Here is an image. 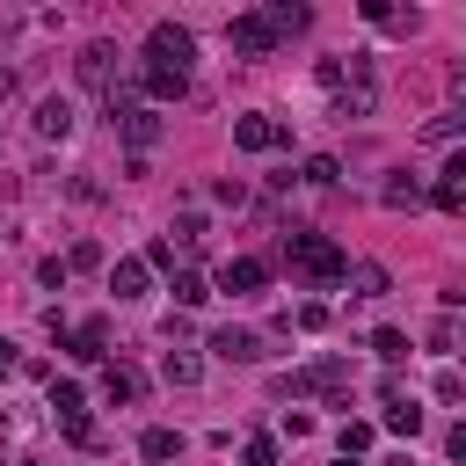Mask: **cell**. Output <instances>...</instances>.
<instances>
[{
  "mask_svg": "<svg viewBox=\"0 0 466 466\" xmlns=\"http://www.w3.org/2000/svg\"><path fill=\"white\" fill-rule=\"evenodd\" d=\"M7 371H15V350H7V342H0V379H7Z\"/></svg>",
  "mask_w": 466,
  "mask_h": 466,
  "instance_id": "32",
  "label": "cell"
},
{
  "mask_svg": "<svg viewBox=\"0 0 466 466\" xmlns=\"http://www.w3.org/2000/svg\"><path fill=\"white\" fill-rule=\"evenodd\" d=\"M58 350H66L73 364H102V357H109V320H80L73 342H58Z\"/></svg>",
  "mask_w": 466,
  "mask_h": 466,
  "instance_id": "9",
  "label": "cell"
},
{
  "mask_svg": "<svg viewBox=\"0 0 466 466\" xmlns=\"http://www.w3.org/2000/svg\"><path fill=\"white\" fill-rule=\"evenodd\" d=\"M7 95H15V73H7V66H0V102H7Z\"/></svg>",
  "mask_w": 466,
  "mask_h": 466,
  "instance_id": "31",
  "label": "cell"
},
{
  "mask_svg": "<svg viewBox=\"0 0 466 466\" xmlns=\"http://www.w3.org/2000/svg\"><path fill=\"white\" fill-rule=\"evenodd\" d=\"M335 444H342V459H364V444H371V422H342V437H335Z\"/></svg>",
  "mask_w": 466,
  "mask_h": 466,
  "instance_id": "25",
  "label": "cell"
},
{
  "mask_svg": "<svg viewBox=\"0 0 466 466\" xmlns=\"http://www.w3.org/2000/svg\"><path fill=\"white\" fill-rule=\"evenodd\" d=\"M386 430H393V437H408V444H415V430H422L415 393H408V386H393V379H386Z\"/></svg>",
  "mask_w": 466,
  "mask_h": 466,
  "instance_id": "11",
  "label": "cell"
},
{
  "mask_svg": "<svg viewBox=\"0 0 466 466\" xmlns=\"http://www.w3.org/2000/svg\"><path fill=\"white\" fill-rule=\"evenodd\" d=\"M167 291H175V306H204V299H211V284H204L197 269H175V284H167Z\"/></svg>",
  "mask_w": 466,
  "mask_h": 466,
  "instance_id": "20",
  "label": "cell"
},
{
  "mask_svg": "<svg viewBox=\"0 0 466 466\" xmlns=\"http://www.w3.org/2000/svg\"><path fill=\"white\" fill-rule=\"evenodd\" d=\"M459 124H466V116H459V109H444V116H430V124H422V138H437V146H444V138H459Z\"/></svg>",
  "mask_w": 466,
  "mask_h": 466,
  "instance_id": "27",
  "label": "cell"
},
{
  "mask_svg": "<svg viewBox=\"0 0 466 466\" xmlns=\"http://www.w3.org/2000/svg\"><path fill=\"white\" fill-rule=\"evenodd\" d=\"M284 138H291V131H284L277 116H233V146H240V153H277Z\"/></svg>",
  "mask_w": 466,
  "mask_h": 466,
  "instance_id": "5",
  "label": "cell"
},
{
  "mask_svg": "<svg viewBox=\"0 0 466 466\" xmlns=\"http://www.w3.org/2000/svg\"><path fill=\"white\" fill-rule=\"evenodd\" d=\"M36 131H44V138H66V131H73V102H58V95L36 102Z\"/></svg>",
  "mask_w": 466,
  "mask_h": 466,
  "instance_id": "18",
  "label": "cell"
},
{
  "mask_svg": "<svg viewBox=\"0 0 466 466\" xmlns=\"http://www.w3.org/2000/svg\"><path fill=\"white\" fill-rule=\"evenodd\" d=\"M430 204L437 211H466V160H444V175L430 182Z\"/></svg>",
  "mask_w": 466,
  "mask_h": 466,
  "instance_id": "12",
  "label": "cell"
},
{
  "mask_svg": "<svg viewBox=\"0 0 466 466\" xmlns=\"http://www.w3.org/2000/svg\"><path fill=\"white\" fill-rule=\"evenodd\" d=\"M262 284H269V262H255V255H233L218 269V291H233V299H255Z\"/></svg>",
  "mask_w": 466,
  "mask_h": 466,
  "instance_id": "7",
  "label": "cell"
},
{
  "mask_svg": "<svg viewBox=\"0 0 466 466\" xmlns=\"http://www.w3.org/2000/svg\"><path fill=\"white\" fill-rule=\"evenodd\" d=\"M189 58H197V36H189L182 22H153V29H146V66L189 73Z\"/></svg>",
  "mask_w": 466,
  "mask_h": 466,
  "instance_id": "3",
  "label": "cell"
},
{
  "mask_svg": "<svg viewBox=\"0 0 466 466\" xmlns=\"http://www.w3.org/2000/svg\"><path fill=\"white\" fill-rule=\"evenodd\" d=\"M160 371H167V386H197V379H204V357H197V350H167Z\"/></svg>",
  "mask_w": 466,
  "mask_h": 466,
  "instance_id": "16",
  "label": "cell"
},
{
  "mask_svg": "<svg viewBox=\"0 0 466 466\" xmlns=\"http://www.w3.org/2000/svg\"><path fill=\"white\" fill-rule=\"evenodd\" d=\"M306 182H313V189H328V182H335V160H328V153H313V160H306Z\"/></svg>",
  "mask_w": 466,
  "mask_h": 466,
  "instance_id": "28",
  "label": "cell"
},
{
  "mask_svg": "<svg viewBox=\"0 0 466 466\" xmlns=\"http://www.w3.org/2000/svg\"><path fill=\"white\" fill-rule=\"evenodd\" d=\"M167 248H204V218H197V211H182V218L167 226Z\"/></svg>",
  "mask_w": 466,
  "mask_h": 466,
  "instance_id": "22",
  "label": "cell"
},
{
  "mask_svg": "<svg viewBox=\"0 0 466 466\" xmlns=\"http://www.w3.org/2000/svg\"><path fill=\"white\" fill-rule=\"evenodd\" d=\"M138 87H146L153 102H182V95H189V73H167V66H138Z\"/></svg>",
  "mask_w": 466,
  "mask_h": 466,
  "instance_id": "14",
  "label": "cell"
},
{
  "mask_svg": "<svg viewBox=\"0 0 466 466\" xmlns=\"http://www.w3.org/2000/svg\"><path fill=\"white\" fill-rule=\"evenodd\" d=\"M146 284H153V269H146L138 255H124V262L109 269V291H116V299H146Z\"/></svg>",
  "mask_w": 466,
  "mask_h": 466,
  "instance_id": "15",
  "label": "cell"
},
{
  "mask_svg": "<svg viewBox=\"0 0 466 466\" xmlns=\"http://www.w3.org/2000/svg\"><path fill=\"white\" fill-rule=\"evenodd\" d=\"M284 262H291L306 284H320V291L342 284V269H350V255H342L328 233H284Z\"/></svg>",
  "mask_w": 466,
  "mask_h": 466,
  "instance_id": "2",
  "label": "cell"
},
{
  "mask_svg": "<svg viewBox=\"0 0 466 466\" xmlns=\"http://www.w3.org/2000/svg\"><path fill=\"white\" fill-rule=\"evenodd\" d=\"M226 36H233V51H240V58H269V51H277V36H269V22H262V15H233V22H226Z\"/></svg>",
  "mask_w": 466,
  "mask_h": 466,
  "instance_id": "6",
  "label": "cell"
},
{
  "mask_svg": "<svg viewBox=\"0 0 466 466\" xmlns=\"http://www.w3.org/2000/svg\"><path fill=\"white\" fill-rule=\"evenodd\" d=\"M95 262H102V248H95V240H73V255H66V269H95Z\"/></svg>",
  "mask_w": 466,
  "mask_h": 466,
  "instance_id": "29",
  "label": "cell"
},
{
  "mask_svg": "<svg viewBox=\"0 0 466 466\" xmlns=\"http://www.w3.org/2000/svg\"><path fill=\"white\" fill-rule=\"evenodd\" d=\"M138 459H153V466H167V459H182V437H175V430H160V422H153V430H146V437H138Z\"/></svg>",
  "mask_w": 466,
  "mask_h": 466,
  "instance_id": "17",
  "label": "cell"
},
{
  "mask_svg": "<svg viewBox=\"0 0 466 466\" xmlns=\"http://www.w3.org/2000/svg\"><path fill=\"white\" fill-rule=\"evenodd\" d=\"M255 15H262V22H269V36H277V44H284V36H299V29H306V22H313V15H306V7H299V0H269V7H255Z\"/></svg>",
  "mask_w": 466,
  "mask_h": 466,
  "instance_id": "13",
  "label": "cell"
},
{
  "mask_svg": "<svg viewBox=\"0 0 466 466\" xmlns=\"http://www.w3.org/2000/svg\"><path fill=\"white\" fill-rule=\"evenodd\" d=\"M73 73H80V87H95V95H109V87H116V44H109V36H95V44H80V58H73Z\"/></svg>",
  "mask_w": 466,
  "mask_h": 466,
  "instance_id": "4",
  "label": "cell"
},
{
  "mask_svg": "<svg viewBox=\"0 0 466 466\" xmlns=\"http://www.w3.org/2000/svg\"><path fill=\"white\" fill-rule=\"evenodd\" d=\"M342 277L357 284V299H386V284H393V277H386L379 262H357V269H342Z\"/></svg>",
  "mask_w": 466,
  "mask_h": 466,
  "instance_id": "19",
  "label": "cell"
},
{
  "mask_svg": "<svg viewBox=\"0 0 466 466\" xmlns=\"http://www.w3.org/2000/svg\"><path fill=\"white\" fill-rule=\"evenodd\" d=\"M211 357H226V364H255V357H262V335H255V328H211Z\"/></svg>",
  "mask_w": 466,
  "mask_h": 466,
  "instance_id": "10",
  "label": "cell"
},
{
  "mask_svg": "<svg viewBox=\"0 0 466 466\" xmlns=\"http://www.w3.org/2000/svg\"><path fill=\"white\" fill-rule=\"evenodd\" d=\"M379 197H386L393 211H408V204H422V182H415V175H393V182H386Z\"/></svg>",
  "mask_w": 466,
  "mask_h": 466,
  "instance_id": "21",
  "label": "cell"
},
{
  "mask_svg": "<svg viewBox=\"0 0 466 466\" xmlns=\"http://www.w3.org/2000/svg\"><path fill=\"white\" fill-rule=\"evenodd\" d=\"M335 466H364V459H335Z\"/></svg>",
  "mask_w": 466,
  "mask_h": 466,
  "instance_id": "33",
  "label": "cell"
},
{
  "mask_svg": "<svg viewBox=\"0 0 466 466\" xmlns=\"http://www.w3.org/2000/svg\"><path fill=\"white\" fill-rule=\"evenodd\" d=\"M102 102H109V131H116L124 146H138V153H153V146H160V109H153V102H138V87H124V80H116Z\"/></svg>",
  "mask_w": 466,
  "mask_h": 466,
  "instance_id": "1",
  "label": "cell"
},
{
  "mask_svg": "<svg viewBox=\"0 0 466 466\" xmlns=\"http://www.w3.org/2000/svg\"><path fill=\"white\" fill-rule=\"evenodd\" d=\"M430 350H444V357L459 350V313H437V328H430Z\"/></svg>",
  "mask_w": 466,
  "mask_h": 466,
  "instance_id": "24",
  "label": "cell"
},
{
  "mask_svg": "<svg viewBox=\"0 0 466 466\" xmlns=\"http://www.w3.org/2000/svg\"><path fill=\"white\" fill-rule=\"evenodd\" d=\"M138 393H146V371H138V364H124V357L102 364V400H109V408H131Z\"/></svg>",
  "mask_w": 466,
  "mask_h": 466,
  "instance_id": "8",
  "label": "cell"
},
{
  "mask_svg": "<svg viewBox=\"0 0 466 466\" xmlns=\"http://www.w3.org/2000/svg\"><path fill=\"white\" fill-rule=\"evenodd\" d=\"M371 350H379L386 364H408V335H400V328H379V335H371Z\"/></svg>",
  "mask_w": 466,
  "mask_h": 466,
  "instance_id": "23",
  "label": "cell"
},
{
  "mask_svg": "<svg viewBox=\"0 0 466 466\" xmlns=\"http://www.w3.org/2000/svg\"><path fill=\"white\" fill-rule=\"evenodd\" d=\"M240 466H277V437H248L240 444Z\"/></svg>",
  "mask_w": 466,
  "mask_h": 466,
  "instance_id": "26",
  "label": "cell"
},
{
  "mask_svg": "<svg viewBox=\"0 0 466 466\" xmlns=\"http://www.w3.org/2000/svg\"><path fill=\"white\" fill-rule=\"evenodd\" d=\"M437 400H444V408H459V400H466V386H459V371H437Z\"/></svg>",
  "mask_w": 466,
  "mask_h": 466,
  "instance_id": "30",
  "label": "cell"
}]
</instances>
